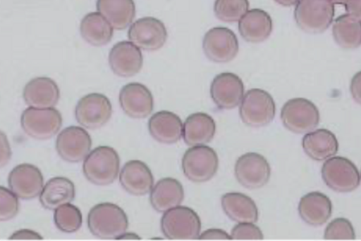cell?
<instances>
[{"label":"cell","mask_w":361,"mask_h":241,"mask_svg":"<svg viewBox=\"0 0 361 241\" xmlns=\"http://www.w3.org/2000/svg\"><path fill=\"white\" fill-rule=\"evenodd\" d=\"M160 227L167 239L195 240L200 235L201 221L192 209L178 205L164 212Z\"/></svg>","instance_id":"obj_3"},{"label":"cell","mask_w":361,"mask_h":241,"mask_svg":"<svg viewBox=\"0 0 361 241\" xmlns=\"http://www.w3.org/2000/svg\"><path fill=\"white\" fill-rule=\"evenodd\" d=\"M43 184L44 179L40 170L28 163L15 167L8 177L9 189L23 200H30L39 195Z\"/></svg>","instance_id":"obj_15"},{"label":"cell","mask_w":361,"mask_h":241,"mask_svg":"<svg viewBox=\"0 0 361 241\" xmlns=\"http://www.w3.org/2000/svg\"><path fill=\"white\" fill-rule=\"evenodd\" d=\"M273 24L270 15L262 9L252 8L238 21V31L247 42L259 43L271 34Z\"/></svg>","instance_id":"obj_23"},{"label":"cell","mask_w":361,"mask_h":241,"mask_svg":"<svg viewBox=\"0 0 361 241\" xmlns=\"http://www.w3.org/2000/svg\"><path fill=\"white\" fill-rule=\"evenodd\" d=\"M112 114V106L109 98L98 93H92L82 97L75 109V119L82 127L96 129L106 124Z\"/></svg>","instance_id":"obj_11"},{"label":"cell","mask_w":361,"mask_h":241,"mask_svg":"<svg viewBox=\"0 0 361 241\" xmlns=\"http://www.w3.org/2000/svg\"><path fill=\"white\" fill-rule=\"evenodd\" d=\"M23 97L29 107L50 108L57 104L60 91L53 79L39 77L32 79L25 84Z\"/></svg>","instance_id":"obj_20"},{"label":"cell","mask_w":361,"mask_h":241,"mask_svg":"<svg viewBox=\"0 0 361 241\" xmlns=\"http://www.w3.org/2000/svg\"><path fill=\"white\" fill-rule=\"evenodd\" d=\"M75 194V186L70 179L56 176L50 178L46 183L39 200L44 208L55 210L60 206L73 201Z\"/></svg>","instance_id":"obj_28"},{"label":"cell","mask_w":361,"mask_h":241,"mask_svg":"<svg viewBox=\"0 0 361 241\" xmlns=\"http://www.w3.org/2000/svg\"><path fill=\"white\" fill-rule=\"evenodd\" d=\"M181 167L188 180L195 183L205 182L217 171L218 155L213 148L206 145L192 146L185 152Z\"/></svg>","instance_id":"obj_6"},{"label":"cell","mask_w":361,"mask_h":241,"mask_svg":"<svg viewBox=\"0 0 361 241\" xmlns=\"http://www.w3.org/2000/svg\"><path fill=\"white\" fill-rule=\"evenodd\" d=\"M109 63L115 74L130 77L140 72L143 58L140 48L131 41H122L111 48L109 54Z\"/></svg>","instance_id":"obj_18"},{"label":"cell","mask_w":361,"mask_h":241,"mask_svg":"<svg viewBox=\"0 0 361 241\" xmlns=\"http://www.w3.org/2000/svg\"><path fill=\"white\" fill-rule=\"evenodd\" d=\"M324 237L326 240H354V228L349 220L339 217L332 220L326 227Z\"/></svg>","instance_id":"obj_34"},{"label":"cell","mask_w":361,"mask_h":241,"mask_svg":"<svg viewBox=\"0 0 361 241\" xmlns=\"http://www.w3.org/2000/svg\"><path fill=\"white\" fill-rule=\"evenodd\" d=\"M128 37L138 48L153 51L164 45L167 39V31L164 24L159 19L144 17L130 25Z\"/></svg>","instance_id":"obj_14"},{"label":"cell","mask_w":361,"mask_h":241,"mask_svg":"<svg viewBox=\"0 0 361 241\" xmlns=\"http://www.w3.org/2000/svg\"><path fill=\"white\" fill-rule=\"evenodd\" d=\"M10 240H42V237L37 232L30 229H20L15 231Z\"/></svg>","instance_id":"obj_39"},{"label":"cell","mask_w":361,"mask_h":241,"mask_svg":"<svg viewBox=\"0 0 361 241\" xmlns=\"http://www.w3.org/2000/svg\"><path fill=\"white\" fill-rule=\"evenodd\" d=\"M19 202L18 197L4 186L0 188V220L6 221L13 219L18 214Z\"/></svg>","instance_id":"obj_35"},{"label":"cell","mask_w":361,"mask_h":241,"mask_svg":"<svg viewBox=\"0 0 361 241\" xmlns=\"http://www.w3.org/2000/svg\"><path fill=\"white\" fill-rule=\"evenodd\" d=\"M55 146L57 153L63 160L76 163L85 159L90 153L92 139L82 127L70 126L59 133Z\"/></svg>","instance_id":"obj_13"},{"label":"cell","mask_w":361,"mask_h":241,"mask_svg":"<svg viewBox=\"0 0 361 241\" xmlns=\"http://www.w3.org/2000/svg\"><path fill=\"white\" fill-rule=\"evenodd\" d=\"M113 27L99 12H91L85 15L80 25V32L82 39L94 46L108 44L113 37Z\"/></svg>","instance_id":"obj_30"},{"label":"cell","mask_w":361,"mask_h":241,"mask_svg":"<svg viewBox=\"0 0 361 241\" xmlns=\"http://www.w3.org/2000/svg\"><path fill=\"white\" fill-rule=\"evenodd\" d=\"M183 199L184 190L182 184L171 177L159 180L152 188L149 195L151 206L160 213L180 205Z\"/></svg>","instance_id":"obj_24"},{"label":"cell","mask_w":361,"mask_h":241,"mask_svg":"<svg viewBox=\"0 0 361 241\" xmlns=\"http://www.w3.org/2000/svg\"><path fill=\"white\" fill-rule=\"evenodd\" d=\"M298 211L303 221L312 226L324 224L331 216L332 203L325 194L314 191L303 195Z\"/></svg>","instance_id":"obj_21"},{"label":"cell","mask_w":361,"mask_h":241,"mask_svg":"<svg viewBox=\"0 0 361 241\" xmlns=\"http://www.w3.org/2000/svg\"><path fill=\"white\" fill-rule=\"evenodd\" d=\"M322 177L325 184L338 193H349L360 185V176L357 167L346 157H331L323 164Z\"/></svg>","instance_id":"obj_8"},{"label":"cell","mask_w":361,"mask_h":241,"mask_svg":"<svg viewBox=\"0 0 361 241\" xmlns=\"http://www.w3.org/2000/svg\"><path fill=\"white\" fill-rule=\"evenodd\" d=\"M20 124L27 136L37 140H46L58 133L62 125V117L54 108L29 107L21 115Z\"/></svg>","instance_id":"obj_9"},{"label":"cell","mask_w":361,"mask_h":241,"mask_svg":"<svg viewBox=\"0 0 361 241\" xmlns=\"http://www.w3.org/2000/svg\"><path fill=\"white\" fill-rule=\"evenodd\" d=\"M97 9L114 29L118 30L129 26L135 15L133 0H97Z\"/></svg>","instance_id":"obj_29"},{"label":"cell","mask_w":361,"mask_h":241,"mask_svg":"<svg viewBox=\"0 0 361 241\" xmlns=\"http://www.w3.org/2000/svg\"><path fill=\"white\" fill-rule=\"evenodd\" d=\"M343 5L348 14L361 20V0H345Z\"/></svg>","instance_id":"obj_40"},{"label":"cell","mask_w":361,"mask_h":241,"mask_svg":"<svg viewBox=\"0 0 361 241\" xmlns=\"http://www.w3.org/2000/svg\"><path fill=\"white\" fill-rule=\"evenodd\" d=\"M119 103L122 110L133 119L149 116L154 108L153 96L142 84L131 82L122 87L119 93Z\"/></svg>","instance_id":"obj_17"},{"label":"cell","mask_w":361,"mask_h":241,"mask_svg":"<svg viewBox=\"0 0 361 241\" xmlns=\"http://www.w3.org/2000/svg\"><path fill=\"white\" fill-rule=\"evenodd\" d=\"M279 4L283 6H291L298 3L299 0H274Z\"/></svg>","instance_id":"obj_42"},{"label":"cell","mask_w":361,"mask_h":241,"mask_svg":"<svg viewBox=\"0 0 361 241\" xmlns=\"http://www.w3.org/2000/svg\"><path fill=\"white\" fill-rule=\"evenodd\" d=\"M120 159L111 147L100 145L87 155L82 164V172L90 183L97 185L112 183L119 172Z\"/></svg>","instance_id":"obj_2"},{"label":"cell","mask_w":361,"mask_h":241,"mask_svg":"<svg viewBox=\"0 0 361 241\" xmlns=\"http://www.w3.org/2000/svg\"><path fill=\"white\" fill-rule=\"evenodd\" d=\"M281 119L288 130L295 133H305L317 126L320 115L312 101L304 98H294L282 107Z\"/></svg>","instance_id":"obj_7"},{"label":"cell","mask_w":361,"mask_h":241,"mask_svg":"<svg viewBox=\"0 0 361 241\" xmlns=\"http://www.w3.org/2000/svg\"><path fill=\"white\" fill-rule=\"evenodd\" d=\"M11 155L10 145L5 134L1 132V167H3L9 161Z\"/></svg>","instance_id":"obj_41"},{"label":"cell","mask_w":361,"mask_h":241,"mask_svg":"<svg viewBox=\"0 0 361 241\" xmlns=\"http://www.w3.org/2000/svg\"><path fill=\"white\" fill-rule=\"evenodd\" d=\"M216 133L214 119L204 112L190 115L183 126L182 136L184 142L190 146L204 145L210 142Z\"/></svg>","instance_id":"obj_26"},{"label":"cell","mask_w":361,"mask_h":241,"mask_svg":"<svg viewBox=\"0 0 361 241\" xmlns=\"http://www.w3.org/2000/svg\"><path fill=\"white\" fill-rule=\"evenodd\" d=\"M198 240H231V235H228L225 230L219 228H209L198 237Z\"/></svg>","instance_id":"obj_37"},{"label":"cell","mask_w":361,"mask_h":241,"mask_svg":"<svg viewBox=\"0 0 361 241\" xmlns=\"http://www.w3.org/2000/svg\"><path fill=\"white\" fill-rule=\"evenodd\" d=\"M221 204L226 215L237 223H255L258 219V209L255 202L243 193H225L221 198Z\"/></svg>","instance_id":"obj_27"},{"label":"cell","mask_w":361,"mask_h":241,"mask_svg":"<svg viewBox=\"0 0 361 241\" xmlns=\"http://www.w3.org/2000/svg\"><path fill=\"white\" fill-rule=\"evenodd\" d=\"M231 240H262L264 237L261 229L255 223H238L231 230Z\"/></svg>","instance_id":"obj_36"},{"label":"cell","mask_w":361,"mask_h":241,"mask_svg":"<svg viewBox=\"0 0 361 241\" xmlns=\"http://www.w3.org/2000/svg\"><path fill=\"white\" fill-rule=\"evenodd\" d=\"M333 37L343 48H355L361 44V20L349 15L338 17L332 27Z\"/></svg>","instance_id":"obj_31"},{"label":"cell","mask_w":361,"mask_h":241,"mask_svg":"<svg viewBox=\"0 0 361 241\" xmlns=\"http://www.w3.org/2000/svg\"><path fill=\"white\" fill-rule=\"evenodd\" d=\"M234 174L238 182L249 189L264 186L271 176V167L267 159L257 152H247L235 162Z\"/></svg>","instance_id":"obj_10"},{"label":"cell","mask_w":361,"mask_h":241,"mask_svg":"<svg viewBox=\"0 0 361 241\" xmlns=\"http://www.w3.org/2000/svg\"><path fill=\"white\" fill-rule=\"evenodd\" d=\"M210 96L219 108L233 109L240 104L244 96L243 82L234 73H220L211 83Z\"/></svg>","instance_id":"obj_16"},{"label":"cell","mask_w":361,"mask_h":241,"mask_svg":"<svg viewBox=\"0 0 361 241\" xmlns=\"http://www.w3.org/2000/svg\"><path fill=\"white\" fill-rule=\"evenodd\" d=\"M90 233L101 239H118L126 232L128 220L125 211L117 204L102 202L94 205L87 215Z\"/></svg>","instance_id":"obj_1"},{"label":"cell","mask_w":361,"mask_h":241,"mask_svg":"<svg viewBox=\"0 0 361 241\" xmlns=\"http://www.w3.org/2000/svg\"><path fill=\"white\" fill-rule=\"evenodd\" d=\"M334 16V4L330 0H299L294 11L297 25L311 34L325 31Z\"/></svg>","instance_id":"obj_4"},{"label":"cell","mask_w":361,"mask_h":241,"mask_svg":"<svg viewBox=\"0 0 361 241\" xmlns=\"http://www.w3.org/2000/svg\"><path fill=\"white\" fill-rule=\"evenodd\" d=\"M276 105L272 96L261 89H251L244 95L239 115L244 124L252 127L269 124L274 118Z\"/></svg>","instance_id":"obj_5"},{"label":"cell","mask_w":361,"mask_h":241,"mask_svg":"<svg viewBox=\"0 0 361 241\" xmlns=\"http://www.w3.org/2000/svg\"><path fill=\"white\" fill-rule=\"evenodd\" d=\"M183 126L180 118L168 110L155 112L148 121V130L151 136L164 144L178 141L182 136Z\"/></svg>","instance_id":"obj_22"},{"label":"cell","mask_w":361,"mask_h":241,"mask_svg":"<svg viewBox=\"0 0 361 241\" xmlns=\"http://www.w3.org/2000/svg\"><path fill=\"white\" fill-rule=\"evenodd\" d=\"M350 91L354 100L361 105V71L357 72L353 77Z\"/></svg>","instance_id":"obj_38"},{"label":"cell","mask_w":361,"mask_h":241,"mask_svg":"<svg viewBox=\"0 0 361 241\" xmlns=\"http://www.w3.org/2000/svg\"><path fill=\"white\" fill-rule=\"evenodd\" d=\"M334 4H343L345 0H330Z\"/></svg>","instance_id":"obj_43"},{"label":"cell","mask_w":361,"mask_h":241,"mask_svg":"<svg viewBox=\"0 0 361 241\" xmlns=\"http://www.w3.org/2000/svg\"><path fill=\"white\" fill-rule=\"evenodd\" d=\"M249 8L248 0H215L214 13L226 22L239 21Z\"/></svg>","instance_id":"obj_33"},{"label":"cell","mask_w":361,"mask_h":241,"mask_svg":"<svg viewBox=\"0 0 361 241\" xmlns=\"http://www.w3.org/2000/svg\"><path fill=\"white\" fill-rule=\"evenodd\" d=\"M54 221L59 230L67 233H74L82 225V214L76 206L65 204L54 210Z\"/></svg>","instance_id":"obj_32"},{"label":"cell","mask_w":361,"mask_h":241,"mask_svg":"<svg viewBox=\"0 0 361 241\" xmlns=\"http://www.w3.org/2000/svg\"><path fill=\"white\" fill-rule=\"evenodd\" d=\"M202 49L207 58L219 63L232 60L239 49L235 33L225 27H215L209 30L202 40Z\"/></svg>","instance_id":"obj_12"},{"label":"cell","mask_w":361,"mask_h":241,"mask_svg":"<svg viewBox=\"0 0 361 241\" xmlns=\"http://www.w3.org/2000/svg\"><path fill=\"white\" fill-rule=\"evenodd\" d=\"M121 187L129 194L145 195L153 188L154 177L148 166L143 162L133 159L127 162L119 174Z\"/></svg>","instance_id":"obj_19"},{"label":"cell","mask_w":361,"mask_h":241,"mask_svg":"<svg viewBox=\"0 0 361 241\" xmlns=\"http://www.w3.org/2000/svg\"><path fill=\"white\" fill-rule=\"evenodd\" d=\"M304 152L311 159L323 161L334 156L338 150V142L333 132L319 129L307 133L302 138Z\"/></svg>","instance_id":"obj_25"}]
</instances>
